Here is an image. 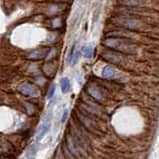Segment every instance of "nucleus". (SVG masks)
Here are the masks:
<instances>
[{
	"label": "nucleus",
	"mask_w": 159,
	"mask_h": 159,
	"mask_svg": "<svg viewBox=\"0 0 159 159\" xmlns=\"http://www.w3.org/2000/svg\"><path fill=\"white\" fill-rule=\"evenodd\" d=\"M60 87L63 93H68L71 89V83L70 80L67 78V77H63L60 80Z\"/></svg>",
	"instance_id": "1a4fd4ad"
},
{
	"label": "nucleus",
	"mask_w": 159,
	"mask_h": 159,
	"mask_svg": "<svg viewBox=\"0 0 159 159\" xmlns=\"http://www.w3.org/2000/svg\"><path fill=\"white\" fill-rule=\"evenodd\" d=\"M51 127V120L49 118H45L44 121L42 122V124L40 125V127L37 130V133H36V140L40 141L44 138V136L48 133L49 129Z\"/></svg>",
	"instance_id": "39448f33"
},
{
	"label": "nucleus",
	"mask_w": 159,
	"mask_h": 159,
	"mask_svg": "<svg viewBox=\"0 0 159 159\" xmlns=\"http://www.w3.org/2000/svg\"><path fill=\"white\" fill-rule=\"evenodd\" d=\"M49 50H46V49H37V50H34L31 53H29L28 58L30 59H42L47 57V54H48Z\"/></svg>",
	"instance_id": "0eeeda50"
},
{
	"label": "nucleus",
	"mask_w": 159,
	"mask_h": 159,
	"mask_svg": "<svg viewBox=\"0 0 159 159\" xmlns=\"http://www.w3.org/2000/svg\"><path fill=\"white\" fill-rule=\"evenodd\" d=\"M55 90H56V86H55V85H51V87L49 88L48 93H47V98H48V99H51V98L54 96V93H55Z\"/></svg>",
	"instance_id": "ddd939ff"
},
{
	"label": "nucleus",
	"mask_w": 159,
	"mask_h": 159,
	"mask_svg": "<svg viewBox=\"0 0 159 159\" xmlns=\"http://www.w3.org/2000/svg\"><path fill=\"white\" fill-rule=\"evenodd\" d=\"M79 57H80V52L78 50H75L74 53H73V55H72L71 59H70V63L72 65H74L76 64L77 62H78L79 60Z\"/></svg>",
	"instance_id": "f8f14e48"
},
{
	"label": "nucleus",
	"mask_w": 159,
	"mask_h": 159,
	"mask_svg": "<svg viewBox=\"0 0 159 159\" xmlns=\"http://www.w3.org/2000/svg\"><path fill=\"white\" fill-rule=\"evenodd\" d=\"M52 25L54 27H60L61 26V19L60 18H55L52 22Z\"/></svg>",
	"instance_id": "2eb2a0df"
},
{
	"label": "nucleus",
	"mask_w": 159,
	"mask_h": 159,
	"mask_svg": "<svg viewBox=\"0 0 159 159\" xmlns=\"http://www.w3.org/2000/svg\"><path fill=\"white\" fill-rule=\"evenodd\" d=\"M119 1L129 7H149L151 0H119Z\"/></svg>",
	"instance_id": "423d86ee"
},
{
	"label": "nucleus",
	"mask_w": 159,
	"mask_h": 159,
	"mask_svg": "<svg viewBox=\"0 0 159 159\" xmlns=\"http://www.w3.org/2000/svg\"><path fill=\"white\" fill-rule=\"evenodd\" d=\"M88 93L96 100H101L102 99V95L96 86H90V87H88Z\"/></svg>",
	"instance_id": "9b49d317"
},
{
	"label": "nucleus",
	"mask_w": 159,
	"mask_h": 159,
	"mask_svg": "<svg viewBox=\"0 0 159 159\" xmlns=\"http://www.w3.org/2000/svg\"><path fill=\"white\" fill-rule=\"evenodd\" d=\"M103 57L105 58L106 60L114 63V64H118V65L123 64L125 61V57L122 55L120 52H117V51H107L103 54Z\"/></svg>",
	"instance_id": "7ed1b4c3"
},
{
	"label": "nucleus",
	"mask_w": 159,
	"mask_h": 159,
	"mask_svg": "<svg viewBox=\"0 0 159 159\" xmlns=\"http://www.w3.org/2000/svg\"><path fill=\"white\" fill-rule=\"evenodd\" d=\"M67 143H68V147H69L70 151H71L72 153H73V154H75V153H76V151H75V147H74L73 142H72V140H71L70 137H68V139H67Z\"/></svg>",
	"instance_id": "4468645a"
},
{
	"label": "nucleus",
	"mask_w": 159,
	"mask_h": 159,
	"mask_svg": "<svg viewBox=\"0 0 159 159\" xmlns=\"http://www.w3.org/2000/svg\"><path fill=\"white\" fill-rule=\"evenodd\" d=\"M103 44L109 49H113L117 52H124V53H134L137 50V45L133 43L131 40L122 38V37H108L104 39Z\"/></svg>",
	"instance_id": "f257e3e1"
},
{
	"label": "nucleus",
	"mask_w": 159,
	"mask_h": 159,
	"mask_svg": "<svg viewBox=\"0 0 159 159\" xmlns=\"http://www.w3.org/2000/svg\"><path fill=\"white\" fill-rule=\"evenodd\" d=\"M102 76L106 79H112L116 76V70L110 65H107L103 68L102 70Z\"/></svg>",
	"instance_id": "6e6552de"
},
{
	"label": "nucleus",
	"mask_w": 159,
	"mask_h": 159,
	"mask_svg": "<svg viewBox=\"0 0 159 159\" xmlns=\"http://www.w3.org/2000/svg\"><path fill=\"white\" fill-rule=\"evenodd\" d=\"M81 53H82V55L84 58H87V59H90L93 55V48L91 45H83L82 48H81Z\"/></svg>",
	"instance_id": "9d476101"
},
{
	"label": "nucleus",
	"mask_w": 159,
	"mask_h": 159,
	"mask_svg": "<svg viewBox=\"0 0 159 159\" xmlns=\"http://www.w3.org/2000/svg\"><path fill=\"white\" fill-rule=\"evenodd\" d=\"M19 90L23 95L30 96V97H37L40 94L39 90L36 88L34 85L30 84V83H23L19 87Z\"/></svg>",
	"instance_id": "20e7f679"
},
{
	"label": "nucleus",
	"mask_w": 159,
	"mask_h": 159,
	"mask_svg": "<svg viewBox=\"0 0 159 159\" xmlns=\"http://www.w3.org/2000/svg\"><path fill=\"white\" fill-rule=\"evenodd\" d=\"M67 115H68V110H67V109H65L64 112H63V115H62V119H61L62 122H64V121H65V119L67 118Z\"/></svg>",
	"instance_id": "dca6fc26"
},
{
	"label": "nucleus",
	"mask_w": 159,
	"mask_h": 159,
	"mask_svg": "<svg viewBox=\"0 0 159 159\" xmlns=\"http://www.w3.org/2000/svg\"><path fill=\"white\" fill-rule=\"evenodd\" d=\"M114 23L119 27H122L125 30L138 31L143 28V23L137 18L131 16H117L114 17Z\"/></svg>",
	"instance_id": "f03ea898"
}]
</instances>
